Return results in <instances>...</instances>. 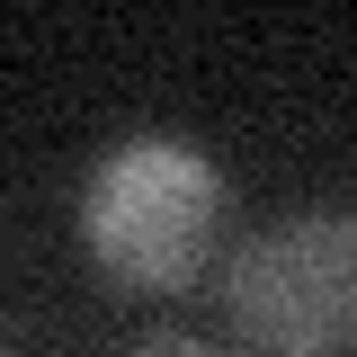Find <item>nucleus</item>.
<instances>
[{
	"instance_id": "obj_1",
	"label": "nucleus",
	"mask_w": 357,
	"mask_h": 357,
	"mask_svg": "<svg viewBox=\"0 0 357 357\" xmlns=\"http://www.w3.org/2000/svg\"><path fill=\"white\" fill-rule=\"evenodd\" d=\"M223 232V170L178 134H126L81 188V241L116 286H188Z\"/></svg>"
},
{
	"instance_id": "obj_2",
	"label": "nucleus",
	"mask_w": 357,
	"mask_h": 357,
	"mask_svg": "<svg viewBox=\"0 0 357 357\" xmlns=\"http://www.w3.org/2000/svg\"><path fill=\"white\" fill-rule=\"evenodd\" d=\"M232 331L259 357H357V215H286L232 259Z\"/></svg>"
},
{
	"instance_id": "obj_3",
	"label": "nucleus",
	"mask_w": 357,
	"mask_h": 357,
	"mask_svg": "<svg viewBox=\"0 0 357 357\" xmlns=\"http://www.w3.org/2000/svg\"><path fill=\"white\" fill-rule=\"evenodd\" d=\"M134 357H215V349L188 340V331H152V340H134Z\"/></svg>"
}]
</instances>
